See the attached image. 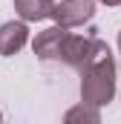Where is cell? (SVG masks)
Returning <instances> with one entry per match:
<instances>
[{
  "label": "cell",
  "mask_w": 121,
  "mask_h": 124,
  "mask_svg": "<svg viewBox=\"0 0 121 124\" xmlns=\"http://www.w3.org/2000/svg\"><path fill=\"white\" fill-rule=\"evenodd\" d=\"M55 0H15V12L20 15V20L26 23H38L55 15Z\"/></svg>",
  "instance_id": "obj_6"
},
{
  "label": "cell",
  "mask_w": 121,
  "mask_h": 124,
  "mask_svg": "<svg viewBox=\"0 0 121 124\" xmlns=\"http://www.w3.org/2000/svg\"><path fill=\"white\" fill-rule=\"evenodd\" d=\"M98 3H104V6H118L121 0H98Z\"/></svg>",
  "instance_id": "obj_8"
},
{
  "label": "cell",
  "mask_w": 121,
  "mask_h": 124,
  "mask_svg": "<svg viewBox=\"0 0 121 124\" xmlns=\"http://www.w3.org/2000/svg\"><path fill=\"white\" fill-rule=\"evenodd\" d=\"M66 35H69V29H63V26H49V29L38 32L35 40H32L35 55H38L40 61H58V58H60V46H63V40H66Z\"/></svg>",
  "instance_id": "obj_4"
},
{
  "label": "cell",
  "mask_w": 121,
  "mask_h": 124,
  "mask_svg": "<svg viewBox=\"0 0 121 124\" xmlns=\"http://www.w3.org/2000/svg\"><path fill=\"white\" fill-rule=\"evenodd\" d=\"M115 98V61L113 52H104L81 69V101L92 107H107Z\"/></svg>",
  "instance_id": "obj_1"
},
{
  "label": "cell",
  "mask_w": 121,
  "mask_h": 124,
  "mask_svg": "<svg viewBox=\"0 0 121 124\" xmlns=\"http://www.w3.org/2000/svg\"><path fill=\"white\" fill-rule=\"evenodd\" d=\"M52 17H55V26H63V29L84 26L95 17V0H60Z\"/></svg>",
  "instance_id": "obj_3"
},
{
  "label": "cell",
  "mask_w": 121,
  "mask_h": 124,
  "mask_svg": "<svg viewBox=\"0 0 121 124\" xmlns=\"http://www.w3.org/2000/svg\"><path fill=\"white\" fill-rule=\"evenodd\" d=\"M60 124H101V107H92V104H75L63 113Z\"/></svg>",
  "instance_id": "obj_7"
},
{
  "label": "cell",
  "mask_w": 121,
  "mask_h": 124,
  "mask_svg": "<svg viewBox=\"0 0 121 124\" xmlns=\"http://www.w3.org/2000/svg\"><path fill=\"white\" fill-rule=\"evenodd\" d=\"M98 29H90L87 35H66V40H63V46H60V58L66 66H72V69H84L87 63H92L95 58H101L104 52H110V46L95 35Z\"/></svg>",
  "instance_id": "obj_2"
},
{
  "label": "cell",
  "mask_w": 121,
  "mask_h": 124,
  "mask_svg": "<svg viewBox=\"0 0 121 124\" xmlns=\"http://www.w3.org/2000/svg\"><path fill=\"white\" fill-rule=\"evenodd\" d=\"M0 124H3V113H0Z\"/></svg>",
  "instance_id": "obj_10"
},
{
  "label": "cell",
  "mask_w": 121,
  "mask_h": 124,
  "mask_svg": "<svg viewBox=\"0 0 121 124\" xmlns=\"http://www.w3.org/2000/svg\"><path fill=\"white\" fill-rule=\"evenodd\" d=\"M29 43V26L26 20H6L0 26V55L12 58Z\"/></svg>",
  "instance_id": "obj_5"
},
{
  "label": "cell",
  "mask_w": 121,
  "mask_h": 124,
  "mask_svg": "<svg viewBox=\"0 0 121 124\" xmlns=\"http://www.w3.org/2000/svg\"><path fill=\"white\" fill-rule=\"evenodd\" d=\"M118 52H121V32H118Z\"/></svg>",
  "instance_id": "obj_9"
}]
</instances>
